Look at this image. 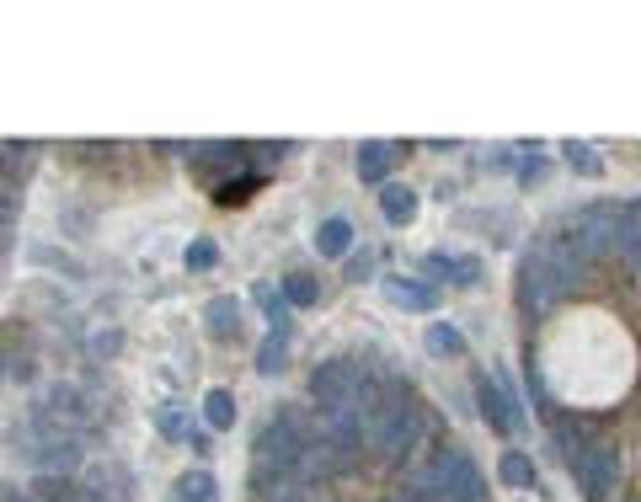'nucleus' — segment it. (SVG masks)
Listing matches in <instances>:
<instances>
[{
    "label": "nucleus",
    "instance_id": "15",
    "mask_svg": "<svg viewBox=\"0 0 641 502\" xmlns=\"http://www.w3.org/2000/svg\"><path fill=\"white\" fill-rule=\"evenodd\" d=\"M422 268H428V273H444L449 284H476V278H481V262H476V257H444V251H433Z\"/></svg>",
    "mask_w": 641,
    "mask_h": 502
},
{
    "label": "nucleus",
    "instance_id": "16",
    "mask_svg": "<svg viewBox=\"0 0 641 502\" xmlns=\"http://www.w3.org/2000/svg\"><path fill=\"white\" fill-rule=\"evenodd\" d=\"M353 246V225L342 214H332V219H321V230H316V251L321 257H342V251Z\"/></svg>",
    "mask_w": 641,
    "mask_h": 502
},
{
    "label": "nucleus",
    "instance_id": "30",
    "mask_svg": "<svg viewBox=\"0 0 641 502\" xmlns=\"http://www.w3.org/2000/svg\"><path fill=\"white\" fill-rule=\"evenodd\" d=\"M91 353H97V358H113V353H118V332H97V342H91Z\"/></svg>",
    "mask_w": 641,
    "mask_h": 502
},
{
    "label": "nucleus",
    "instance_id": "22",
    "mask_svg": "<svg viewBox=\"0 0 641 502\" xmlns=\"http://www.w3.org/2000/svg\"><path fill=\"white\" fill-rule=\"evenodd\" d=\"M155 428H161L166 438H193V417H187L177 401H161L155 406Z\"/></svg>",
    "mask_w": 641,
    "mask_h": 502
},
{
    "label": "nucleus",
    "instance_id": "4",
    "mask_svg": "<svg viewBox=\"0 0 641 502\" xmlns=\"http://www.w3.org/2000/svg\"><path fill=\"white\" fill-rule=\"evenodd\" d=\"M17 449H27V460L38 470H54V476L81 465V438L70 428H59V422H49V417H33L27 428H17Z\"/></svg>",
    "mask_w": 641,
    "mask_h": 502
},
{
    "label": "nucleus",
    "instance_id": "20",
    "mask_svg": "<svg viewBox=\"0 0 641 502\" xmlns=\"http://www.w3.org/2000/svg\"><path fill=\"white\" fill-rule=\"evenodd\" d=\"M316 300H321V284L310 273H289L284 278V305L289 310H305V305H316Z\"/></svg>",
    "mask_w": 641,
    "mask_h": 502
},
{
    "label": "nucleus",
    "instance_id": "17",
    "mask_svg": "<svg viewBox=\"0 0 641 502\" xmlns=\"http://www.w3.org/2000/svg\"><path fill=\"white\" fill-rule=\"evenodd\" d=\"M615 251H620V257H641V203H620Z\"/></svg>",
    "mask_w": 641,
    "mask_h": 502
},
{
    "label": "nucleus",
    "instance_id": "5",
    "mask_svg": "<svg viewBox=\"0 0 641 502\" xmlns=\"http://www.w3.org/2000/svg\"><path fill=\"white\" fill-rule=\"evenodd\" d=\"M572 476H577V492H583L588 502H609V492L620 486V444H588L572 454Z\"/></svg>",
    "mask_w": 641,
    "mask_h": 502
},
{
    "label": "nucleus",
    "instance_id": "24",
    "mask_svg": "<svg viewBox=\"0 0 641 502\" xmlns=\"http://www.w3.org/2000/svg\"><path fill=\"white\" fill-rule=\"evenodd\" d=\"M497 476H503V486H519V492H524V486H535V481H540V476H535V465H529L519 449H508V454H503Z\"/></svg>",
    "mask_w": 641,
    "mask_h": 502
},
{
    "label": "nucleus",
    "instance_id": "8",
    "mask_svg": "<svg viewBox=\"0 0 641 502\" xmlns=\"http://www.w3.org/2000/svg\"><path fill=\"white\" fill-rule=\"evenodd\" d=\"M38 417L59 422V428L70 422V433H81V428H91V422H97V406L81 396V385L59 380V385H49V396H43V412H38Z\"/></svg>",
    "mask_w": 641,
    "mask_h": 502
},
{
    "label": "nucleus",
    "instance_id": "18",
    "mask_svg": "<svg viewBox=\"0 0 641 502\" xmlns=\"http://www.w3.org/2000/svg\"><path fill=\"white\" fill-rule=\"evenodd\" d=\"M203 422H209V428H230V422H236V396H230L225 385H214L209 396H203Z\"/></svg>",
    "mask_w": 641,
    "mask_h": 502
},
{
    "label": "nucleus",
    "instance_id": "7",
    "mask_svg": "<svg viewBox=\"0 0 641 502\" xmlns=\"http://www.w3.org/2000/svg\"><path fill=\"white\" fill-rule=\"evenodd\" d=\"M572 284H567V278H561L556 268H551V262H545V257H535V251H529V257L519 262V305L529 310V316H540V310H551L556 300H561V294H567Z\"/></svg>",
    "mask_w": 641,
    "mask_h": 502
},
{
    "label": "nucleus",
    "instance_id": "19",
    "mask_svg": "<svg viewBox=\"0 0 641 502\" xmlns=\"http://www.w3.org/2000/svg\"><path fill=\"white\" fill-rule=\"evenodd\" d=\"M428 353H433V358H455V353H465V337H460V326H449V321H433V326H428Z\"/></svg>",
    "mask_w": 641,
    "mask_h": 502
},
{
    "label": "nucleus",
    "instance_id": "23",
    "mask_svg": "<svg viewBox=\"0 0 641 502\" xmlns=\"http://www.w3.org/2000/svg\"><path fill=\"white\" fill-rule=\"evenodd\" d=\"M177 492H182V502H220V486H214L209 470H187L177 481Z\"/></svg>",
    "mask_w": 641,
    "mask_h": 502
},
{
    "label": "nucleus",
    "instance_id": "13",
    "mask_svg": "<svg viewBox=\"0 0 641 502\" xmlns=\"http://www.w3.org/2000/svg\"><path fill=\"white\" fill-rule=\"evenodd\" d=\"M396 145L390 139H369V145H358V177L364 182H385V171L396 166Z\"/></svg>",
    "mask_w": 641,
    "mask_h": 502
},
{
    "label": "nucleus",
    "instance_id": "14",
    "mask_svg": "<svg viewBox=\"0 0 641 502\" xmlns=\"http://www.w3.org/2000/svg\"><path fill=\"white\" fill-rule=\"evenodd\" d=\"M380 209H385L390 225H412V219H417V193L406 182H385L380 187Z\"/></svg>",
    "mask_w": 641,
    "mask_h": 502
},
{
    "label": "nucleus",
    "instance_id": "9",
    "mask_svg": "<svg viewBox=\"0 0 641 502\" xmlns=\"http://www.w3.org/2000/svg\"><path fill=\"white\" fill-rule=\"evenodd\" d=\"M476 401H481V417H487L497 433H519V428H524L519 406H513L508 385L497 380V374H481V380H476Z\"/></svg>",
    "mask_w": 641,
    "mask_h": 502
},
{
    "label": "nucleus",
    "instance_id": "1",
    "mask_svg": "<svg viewBox=\"0 0 641 502\" xmlns=\"http://www.w3.org/2000/svg\"><path fill=\"white\" fill-rule=\"evenodd\" d=\"M422 438V412L406 390H374L369 406H364V444L380 449V454H406Z\"/></svg>",
    "mask_w": 641,
    "mask_h": 502
},
{
    "label": "nucleus",
    "instance_id": "11",
    "mask_svg": "<svg viewBox=\"0 0 641 502\" xmlns=\"http://www.w3.org/2000/svg\"><path fill=\"white\" fill-rule=\"evenodd\" d=\"M203 321H209V337L230 342L241 332V300H236V294H214V300L203 305Z\"/></svg>",
    "mask_w": 641,
    "mask_h": 502
},
{
    "label": "nucleus",
    "instance_id": "21",
    "mask_svg": "<svg viewBox=\"0 0 641 502\" xmlns=\"http://www.w3.org/2000/svg\"><path fill=\"white\" fill-rule=\"evenodd\" d=\"M561 150H567V166L577 171V177H604V161H599V150H593V145H583V139H567Z\"/></svg>",
    "mask_w": 641,
    "mask_h": 502
},
{
    "label": "nucleus",
    "instance_id": "3",
    "mask_svg": "<svg viewBox=\"0 0 641 502\" xmlns=\"http://www.w3.org/2000/svg\"><path fill=\"white\" fill-rule=\"evenodd\" d=\"M412 486L422 502H481L487 497V481H481V470L465 449H439V460L422 470Z\"/></svg>",
    "mask_w": 641,
    "mask_h": 502
},
{
    "label": "nucleus",
    "instance_id": "31",
    "mask_svg": "<svg viewBox=\"0 0 641 502\" xmlns=\"http://www.w3.org/2000/svg\"><path fill=\"white\" fill-rule=\"evenodd\" d=\"M545 177V161H540V155H535V161H524L519 166V182H540Z\"/></svg>",
    "mask_w": 641,
    "mask_h": 502
},
{
    "label": "nucleus",
    "instance_id": "26",
    "mask_svg": "<svg viewBox=\"0 0 641 502\" xmlns=\"http://www.w3.org/2000/svg\"><path fill=\"white\" fill-rule=\"evenodd\" d=\"M268 502H321V492H310V486H300V481H278L268 492Z\"/></svg>",
    "mask_w": 641,
    "mask_h": 502
},
{
    "label": "nucleus",
    "instance_id": "29",
    "mask_svg": "<svg viewBox=\"0 0 641 502\" xmlns=\"http://www.w3.org/2000/svg\"><path fill=\"white\" fill-rule=\"evenodd\" d=\"M369 273H374V251H364V257H353V262H348V278H358V284H364Z\"/></svg>",
    "mask_w": 641,
    "mask_h": 502
},
{
    "label": "nucleus",
    "instance_id": "27",
    "mask_svg": "<svg viewBox=\"0 0 641 502\" xmlns=\"http://www.w3.org/2000/svg\"><path fill=\"white\" fill-rule=\"evenodd\" d=\"M33 262H49V268H59V273H70V278H81V262H75V257H65V251L33 246Z\"/></svg>",
    "mask_w": 641,
    "mask_h": 502
},
{
    "label": "nucleus",
    "instance_id": "2",
    "mask_svg": "<svg viewBox=\"0 0 641 502\" xmlns=\"http://www.w3.org/2000/svg\"><path fill=\"white\" fill-rule=\"evenodd\" d=\"M316 433L300 412H278L268 428L257 433V444H252V481L262 486V492H273L278 481H289V470L294 460H300V449H305V438Z\"/></svg>",
    "mask_w": 641,
    "mask_h": 502
},
{
    "label": "nucleus",
    "instance_id": "32",
    "mask_svg": "<svg viewBox=\"0 0 641 502\" xmlns=\"http://www.w3.org/2000/svg\"><path fill=\"white\" fill-rule=\"evenodd\" d=\"M0 502H38V497H22L17 486H0Z\"/></svg>",
    "mask_w": 641,
    "mask_h": 502
},
{
    "label": "nucleus",
    "instance_id": "25",
    "mask_svg": "<svg viewBox=\"0 0 641 502\" xmlns=\"http://www.w3.org/2000/svg\"><path fill=\"white\" fill-rule=\"evenodd\" d=\"M284 358H289V337L273 332V337L257 348V369H262V374H278V369H284Z\"/></svg>",
    "mask_w": 641,
    "mask_h": 502
},
{
    "label": "nucleus",
    "instance_id": "10",
    "mask_svg": "<svg viewBox=\"0 0 641 502\" xmlns=\"http://www.w3.org/2000/svg\"><path fill=\"white\" fill-rule=\"evenodd\" d=\"M134 492V481H129V470H123L118 460H97V465H86V502H129Z\"/></svg>",
    "mask_w": 641,
    "mask_h": 502
},
{
    "label": "nucleus",
    "instance_id": "6",
    "mask_svg": "<svg viewBox=\"0 0 641 502\" xmlns=\"http://www.w3.org/2000/svg\"><path fill=\"white\" fill-rule=\"evenodd\" d=\"M567 230L583 241V251L593 262L615 251V230H620V203H583V209H567Z\"/></svg>",
    "mask_w": 641,
    "mask_h": 502
},
{
    "label": "nucleus",
    "instance_id": "12",
    "mask_svg": "<svg viewBox=\"0 0 641 502\" xmlns=\"http://www.w3.org/2000/svg\"><path fill=\"white\" fill-rule=\"evenodd\" d=\"M385 300L401 305V310H433V305H439V294H433L428 284H417V278L396 273V278H385Z\"/></svg>",
    "mask_w": 641,
    "mask_h": 502
},
{
    "label": "nucleus",
    "instance_id": "28",
    "mask_svg": "<svg viewBox=\"0 0 641 502\" xmlns=\"http://www.w3.org/2000/svg\"><path fill=\"white\" fill-rule=\"evenodd\" d=\"M214 262H220V251H214V241H193V246H187V268L209 273Z\"/></svg>",
    "mask_w": 641,
    "mask_h": 502
}]
</instances>
